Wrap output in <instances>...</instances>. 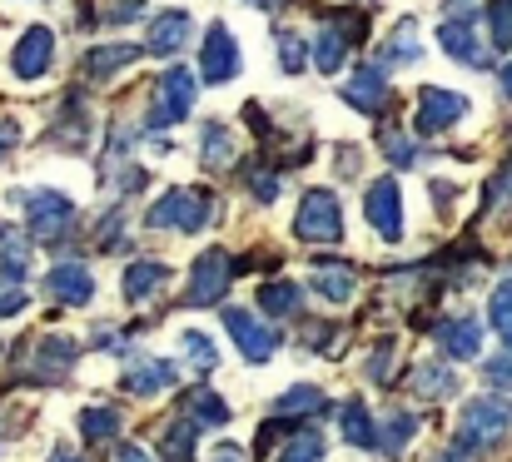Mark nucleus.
Segmentation results:
<instances>
[{"mask_svg": "<svg viewBox=\"0 0 512 462\" xmlns=\"http://www.w3.org/2000/svg\"><path fill=\"white\" fill-rule=\"evenodd\" d=\"M165 279H170V269H165V264L140 259V264H130V269H125V284H120V289H125V299H130V304H145Z\"/></svg>", "mask_w": 512, "mask_h": 462, "instance_id": "obj_17", "label": "nucleus"}, {"mask_svg": "<svg viewBox=\"0 0 512 462\" xmlns=\"http://www.w3.org/2000/svg\"><path fill=\"white\" fill-rule=\"evenodd\" d=\"M363 214H368V224H373L388 244L403 239V204H398V184H393V179H378V184L368 189Z\"/></svg>", "mask_w": 512, "mask_h": 462, "instance_id": "obj_6", "label": "nucleus"}, {"mask_svg": "<svg viewBox=\"0 0 512 462\" xmlns=\"http://www.w3.org/2000/svg\"><path fill=\"white\" fill-rule=\"evenodd\" d=\"M199 154H204V164H229V159H234V135H229L224 125H204Z\"/></svg>", "mask_w": 512, "mask_h": 462, "instance_id": "obj_27", "label": "nucleus"}, {"mask_svg": "<svg viewBox=\"0 0 512 462\" xmlns=\"http://www.w3.org/2000/svg\"><path fill=\"white\" fill-rule=\"evenodd\" d=\"M314 289H319L324 299H334V304H348V299H353V289H358V274H353L348 264H329V259H319V264H314Z\"/></svg>", "mask_w": 512, "mask_h": 462, "instance_id": "obj_16", "label": "nucleus"}, {"mask_svg": "<svg viewBox=\"0 0 512 462\" xmlns=\"http://www.w3.org/2000/svg\"><path fill=\"white\" fill-rule=\"evenodd\" d=\"M15 140H20V130H15V125H10V120H0V150H10V145H15Z\"/></svg>", "mask_w": 512, "mask_h": 462, "instance_id": "obj_42", "label": "nucleus"}, {"mask_svg": "<svg viewBox=\"0 0 512 462\" xmlns=\"http://www.w3.org/2000/svg\"><path fill=\"white\" fill-rule=\"evenodd\" d=\"M438 338H443V348H448V358H478V348H483V323H473V318H448L443 328H438Z\"/></svg>", "mask_w": 512, "mask_h": 462, "instance_id": "obj_15", "label": "nucleus"}, {"mask_svg": "<svg viewBox=\"0 0 512 462\" xmlns=\"http://www.w3.org/2000/svg\"><path fill=\"white\" fill-rule=\"evenodd\" d=\"M299 413H324V393L309 388V383L289 388V393L279 398V418H299Z\"/></svg>", "mask_w": 512, "mask_h": 462, "instance_id": "obj_24", "label": "nucleus"}, {"mask_svg": "<svg viewBox=\"0 0 512 462\" xmlns=\"http://www.w3.org/2000/svg\"><path fill=\"white\" fill-rule=\"evenodd\" d=\"M80 433H85L90 443H105V438H115V433H120V408H85V418H80Z\"/></svg>", "mask_w": 512, "mask_h": 462, "instance_id": "obj_25", "label": "nucleus"}, {"mask_svg": "<svg viewBox=\"0 0 512 462\" xmlns=\"http://www.w3.org/2000/svg\"><path fill=\"white\" fill-rule=\"evenodd\" d=\"M189 105H194V75L189 70H170L160 80V115H165V125H179L189 115Z\"/></svg>", "mask_w": 512, "mask_h": 462, "instance_id": "obj_13", "label": "nucleus"}, {"mask_svg": "<svg viewBox=\"0 0 512 462\" xmlns=\"http://www.w3.org/2000/svg\"><path fill=\"white\" fill-rule=\"evenodd\" d=\"M25 308V294L20 289H0V313H20Z\"/></svg>", "mask_w": 512, "mask_h": 462, "instance_id": "obj_41", "label": "nucleus"}, {"mask_svg": "<svg viewBox=\"0 0 512 462\" xmlns=\"http://www.w3.org/2000/svg\"><path fill=\"white\" fill-rule=\"evenodd\" d=\"M413 388H418V398H448V393H458V378L443 363H423L413 373Z\"/></svg>", "mask_w": 512, "mask_h": 462, "instance_id": "obj_21", "label": "nucleus"}, {"mask_svg": "<svg viewBox=\"0 0 512 462\" xmlns=\"http://www.w3.org/2000/svg\"><path fill=\"white\" fill-rule=\"evenodd\" d=\"M413 433H418V418H413V413H393L378 443H383V453H403V448L413 443Z\"/></svg>", "mask_w": 512, "mask_h": 462, "instance_id": "obj_28", "label": "nucleus"}, {"mask_svg": "<svg viewBox=\"0 0 512 462\" xmlns=\"http://www.w3.org/2000/svg\"><path fill=\"white\" fill-rule=\"evenodd\" d=\"M135 55H140V45H100V50H90L80 65H85L90 80H105V75H115L120 65H130Z\"/></svg>", "mask_w": 512, "mask_h": 462, "instance_id": "obj_20", "label": "nucleus"}, {"mask_svg": "<svg viewBox=\"0 0 512 462\" xmlns=\"http://www.w3.org/2000/svg\"><path fill=\"white\" fill-rule=\"evenodd\" d=\"M199 75H204V85H224L239 75V45L224 25H209V35L199 45Z\"/></svg>", "mask_w": 512, "mask_h": 462, "instance_id": "obj_3", "label": "nucleus"}, {"mask_svg": "<svg viewBox=\"0 0 512 462\" xmlns=\"http://www.w3.org/2000/svg\"><path fill=\"white\" fill-rule=\"evenodd\" d=\"M438 45L453 55V60H463V65H488V55L478 50V35H473V20H448V25H438Z\"/></svg>", "mask_w": 512, "mask_h": 462, "instance_id": "obj_12", "label": "nucleus"}, {"mask_svg": "<svg viewBox=\"0 0 512 462\" xmlns=\"http://www.w3.org/2000/svg\"><path fill=\"white\" fill-rule=\"evenodd\" d=\"M488 25H493V45H498V50H512V0L488 5Z\"/></svg>", "mask_w": 512, "mask_h": 462, "instance_id": "obj_33", "label": "nucleus"}, {"mask_svg": "<svg viewBox=\"0 0 512 462\" xmlns=\"http://www.w3.org/2000/svg\"><path fill=\"white\" fill-rule=\"evenodd\" d=\"M50 60H55V35H50L45 25L25 30V35H20V45H15V55H10V65H15V75H20V80L45 75V70H50Z\"/></svg>", "mask_w": 512, "mask_h": 462, "instance_id": "obj_9", "label": "nucleus"}, {"mask_svg": "<svg viewBox=\"0 0 512 462\" xmlns=\"http://www.w3.org/2000/svg\"><path fill=\"white\" fill-rule=\"evenodd\" d=\"M259 304L269 308L274 318H284V313H294V308H299V284H264Z\"/></svg>", "mask_w": 512, "mask_h": 462, "instance_id": "obj_30", "label": "nucleus"}, {"mask_svg": "<svg viewBox=\"0 0 512 462\" xmlns=\"http://www.w3.org/2000/svg\"><path fill=\"white\" fill-rule=\"evenodd\" d=\"M463 115H468V100L453 95V90L428 85V90L418 95V130H423V135H438V130H448V125L463 120Z\"/></svg>", "mask_w": 512, "mask_h": 462, "instance_id": "obj_8", "label": "nucleus"}, {"mask_svg": "<svg viewBox=\"0 0 512 462\" xmlns=\"http://www.w3.org/2000/svg\"><path fill=\"white\" fill-rule=\"evenodd\" d=\"M25 214H30V234H35V239H55V234H60V229L70 224L75 204H70L65 194H55V189H50V194L40 189V194H30Z\"/></svg>", "mask_w": 512, "mask_h": 462, "instance_id": "obj_10", "label": "nucleus"}, {"mask_svg": "<svg viewBox=\"0 0 512 462\" xmlns=\"http://www.w3.org/2000/svg\"><path fill=\"white\" fill-rule=\"evenodd\" d=\"M224 289H229V254L224 249H209L199 264H194V284H189V294H184V304H219L224 299Z\"/></svg>", "mask_w": 512, "mask_h": 462, "instance_id": "obj_7", "label": "nucleus"}, {"mask_svg": "<svg viewBox=\"0 0 512 462\" xmlns=\"http://www.w3.org/2000/svg\"><path fill=\"white\" fill-rule=\"evenodd\" d=\"M503 90H508V100H512V65L503 70Z\"/></svg>", "mask_w": 512, "mask_h": 462, "instance_id": "obj_45", "label": "nucleus"}, {"mask_svg": "<svg viewBox=\"0 0 512 462\" xmlns=\"http://www.w3.org/2000/svg\"><path fill=\"white\" fill-rule=\"evenodd\" d=\"M294 234L304 244H339L343 234V214H339V199L329 189H314L304 204H299V219H294Z\"/></svg>", "mask_w": 512, "mask_h": 462, "instance_id": "obj_1", "label": "nucleus"}, {"mask_svg": "<svg viewBox=\"0 0 512 462\" xmlns=\"http://www.w3.org/2000/svg\"><path fill=\"white\" fill-rule=\"evenodd\" d=\"M413 20L408 25H398V35H393V50H388V60H418V45H413Z\"/></svg>", "mask_w": 512, "mask_h": 462, "instance_id": "obj_36", "label": "nucleus"}, {"mask_svg": "<svg viewBox=\"0 0 512 462\" xmlns=\"http://www.w3.org/2000/svg\"><path fill=\"white\" fill-rule=\"evenodd\" d=\"M209 462H249V458H244V448H234V443H219V448L209 453Z\"/></svg>", "mask_w": 512, "mask_h": 462, "instance_id": "obj_40", "label": "nucleus"}, {"mask_svg": "<svg viewBox=\"0 0 512 462\" xmlns=\"http://www.w3.org/2000/svg\"><path fill=\"white\" fill-rule=\"evenodd\" d=\"M165 453L174 462H189V453H194V428L189 423H174L170 433H165Z\"/></svg>", "mask_w": 512, "mask_h": 462, "instance_id": "obj_35", "label": "nucleus"}, {"mask_svg": "<svg viewBox=\"0 0 512 462\" xmlns=\"http://www.w3.org/2000/svg\"><path fill=\"white\" fill-rule=\"evenodd\" d=\"M224 323H229V338L239 343V353H244L249 363H269V358H274V348H279V333H274V328H264L254 313H244V308H229V313H224Z\"/></svg>", "mask_w": 512, "mask_h": 462, "instance_id": "obj_5", "label": "nucleus"}, {"mask_svg": "<svg viewBox=\"0 0 512 462\" xmlns=\"http://www.w3.org/2000/svg\"><path fill=\"white\" fill-rule=\"evenodd\" d=\"M189 35H194V20H189L184 10H170V15H160V20L150 25V45H145V50H155V55H174V50H184V45H189Z\"/></svg>", "mask_w": 512, "mask_h": 462, "instance_id": "obj_14", "label": "nucleus"}, {"mask_svg": "<svg viewBox=\"0 0 512 462\" xmlns=\"http://www.w3.org/2000/svg\"><path fill=\"white\" fill-rule=\"evenodd\" d=\"M55 462H75V458H70V453H55Z\"/></svg>", "mask_w": 512, "mask_h": 462, "instance_id": "obj_46", "label": "nucleus"}, {"mask_svg": "<svg viewBox=\"0 0 512 462\" xmlns=\"http://www.w3.org/2000/svg\"><path fill=\"white\" fill-rule=\"evenodd\" d=\"M508 423L512 418L498 398H478V403L463 408V433H458V443H463V448H493V443L508 438Z\"/></svg>", "mask_w": 512, "mask_h": 462, "instance_id": "obj_2", "label": "nucleus"}, {"mask_svg": "<svg viewBox=\"0 0 512 462\" xmlns=\"http://www.w3.org/2000/svg\"><path fill=\"white\" fill-rule=\"evenodd\" d=\"M279 45H284V50H279L284 70H304V45H299V35H284Z\"/></svg>", "mask_w": 512, "mask_h": 462, "instance_id": "obj_37", "label": "nucleus"}, {"mask_svg": "<svg viewBox=\"0 0 512 462\" xmlns=\"http://www.w3.org/2000/svg\"><path fill=\"white\" fill-rule=\"evenodd\" d=\"M383 150H388L393 164H408V159H413V145H408L403 135H383Z\"/></svg>", "mask_w": 512, "mask_h": 462, "instance_id": "obj_39", "label": "nucleus"}, {"mask_svg": "<svg viewBox=\"0 0 512 462\" xmlns=\"http://www.w3.org/2000/svg\"><path fill=\"white\" fill-rule=\"evenodd\" d=\"M204 219H209V204L199 194H189V189H170L150 209V224L155 229H184V234H194V229H204Z\"/></svg>", "mask_w": 512, "mask_h": 462, "instance_id": "obj_4", "label": "nucleus"}, {"mask_svg": "<svg viewBox=\"0 0 512 462\" xmlns=\"http://www.w3.org/2000/svg\"><path fill=\"white\" fill-rule=\"evenodd\" d=\"M179 348L194 358V368H199V373H209V368L219 363V353H214V343H209L204 333H184V338H179Z\"/></svg>", "mask_w": 512, "mask_h": 462, "instance_id": "obj_32", "label": "nucleus"}, {"mask_svg": "<svg viewBox=\"0 0 512 462\" xmlns=\"http://www.w3.org/2000/svg\"><path fill=\"white\" fill-rule=\"evenodd\" d=\"M189 418L194 423H209V428H224L229 423V408L214 393H189Z\"/></svg>", "mask_w": 512, "mask_h": 462, "instance_id": "obj_29", "label": "nucleus"}, {"mask_svg": "<svg viewBox=\"0 0 512 462\" xmlns=\"http://www.w3.org/2000/svg\"><path fill=\"white\" fill-rule=\"evenodd\" d=\"M45 289H50L60 304H90L95 279H90V269H85V264H60V269H50V274H45Z\"/></svg>", "mask_w": 512, "mask_h": 462, "instance_id": "obj_11", "label": "nucleus"}, {"mask_svg": "<svg viewBox=\"0 0 512 462\" xmlns=\"http://www.w3.org/2000/svg\"><path fill=\"white\" fill-rule=\"evenodd\" d=\"M120 462H145V453H140V448H125V458Z\"/></svg>", "mask_w": 512, "mask_h": 462, "instance_id": "obj_44", "label": "nucleus"}, {"mask_svg": "<svg viewBox=\"0 0 512 462\" xmlns=\"http://www.w3.org/2000/svg\"><path fill=\"white\" fill-rule=\"evenodd\" d=\"M498 184H503V199H508V204H512V164H508V169H503V179H498Z\"/></svg>", "mask_w": 512, "mask_h": 462, "instance_id": "obj_43", "label": "nucleus"}, {"mask_svg": "<svg viewBox=\"0 0 512 462\" xmlns=\"http://www.w3.org/2000/svg\"><path fill=\"white\" fill-rule=\"evenodd\" d=\"M483 373H488V383H503V388H512V353H498Z\"/></svg>", "mask_w": 512, "mask_h": 462, "instance_id": "obj_38", "label": "nucleus"}, {"mask_svg": "<svg viewBox=\"0 0 512 462\" xmlns=\"http://www.w3.org/2000/svg\"><path fill=\"white\" fill-rule=\"evenodd\" d=\"M343 95H348V105H358V110L378 115V110H383V100H388V85H383V75H378V70H358V75H353V85H348Z\"/></svg>", "mask_w": 512, "mask_h": 462, "instance_id": "obj_19", "label": "nucleus"}, {"mask_svg": "<svg viewBox=\"0 0 512 462\" xmlns=\"http://www.w3.org/2000/svg\"><path fill=\"white\" fill-rule=\"evenodd\" d=\"M25 264H30V244L15 239V234H5L0 239V274H5V284H20L25 279Z\"/></svg>", "mask_w": 512, "mask_h": 462, "instance_id": "obj_22", "label": "nucleus"}, {"mask_svg": "<svg viewBox=\"0 0 512 462\" xmlns=\"http://www.w3.org/2000/svg\"><path fill=\"white\" fill-rule=\"evenodd\" d=\"M343 45H348L343 30H324V35L314 40V65H319L324 75H334V70L343 65Z\"/></svg>", "mask_w": 512, "mask_h": 462, "instance_id": "obj_26", "label": "nucleus"}, {"mask_svg": "<svg viewBox=\"0 0 512 462\" xmlns=\"http://www.w3.org/2000/svg\"><path fill=\"white\" fill-rule=\"evenodd\" d=\"M488 318H493V328H498V333H503V338L512 343V284H498V289H493Z\"/></svg>", "mask_w": 512, "mask_h": 462, "instance_id": "obj_31", "label": "nucleus"}, {"mask_svg": "<svg viewBox=\"0 0 512 462\" xmlns=\"http://www.w3.org/2000/svg\"><path fill=\"white\" fill-rule=\"evenodd\" d=\"M170 383H174V368L165 358H145L140 368L125 373V393H135V398H150V393H160V388H170Z\"/></svg>", "mask_w": 512, "mask_h": 462, "instance_id": "obj_18", "label": "nucleus"}, {"mask_svg": "<svg viewBox=\"0 0 512 462\" xmlns=\"http://www.w3.org/2000/svg\"><path fill=\"white\" fill-rule=\"evenodd\" d=\"M319 458H324V438L299 433L294 443H284V458H279V462H319Z\"/></svg>", "mask_w": 512, "mask_h": 462, "instance_id": "obj_34", "label": "nucleus"}, {"mask_svg": "<svg viewBox=\"0 0 512 462\" xmlns=\"http://www.w3.org/2000/svg\"><path fill=\"white\" fill-rule=\"evenodd\" d=\"M343 438L353 448H378V433H373V418L363 413V403H348L343 408Z\"/></svg>", "mask_w": 512, "mask_h": 462, "instance_id": "obj_23", "label": "nucleus"}]
</instances>
